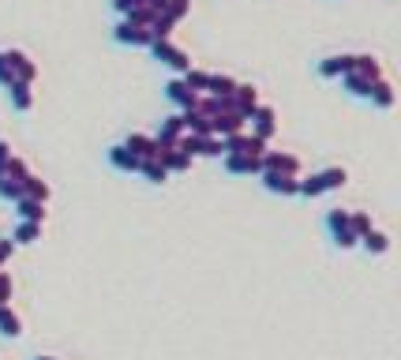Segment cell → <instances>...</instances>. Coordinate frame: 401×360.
Listing matches in <instances>:
<instances>
[{"label":"cell","instance_id":"52a82bcc","mask_svg":"<svg viewBox=\"0 0 401 360\" xmlns=\"http://www.w3.org/2000/svg\"><path fill=\"white\" fill-rule=\"evenodd\" d=\"M259 109V90L251 87V83H236L233 90V113H240L244 120H251V113Z\"/></svg>","mask_w":401,"mask_h":360},{"label":"cell","instance_id":"484cf974","mask_svg":"<svg viewBox=\"0 0 401 360\" xmlns=\"http://www.w3.org/2000/svg\"><path fill=\"white\" fill-rule=\"evenodd\" d=\"M188 11H192V0H169V4L158 11V16H165L172 26H177L180 19H188Z\"/></svg>","mask_w":401,"mask_h":360},{"label":"cell","instance_id":"ee69618b","mask_svg":"<svg viewBox=\"0 0 401 360\" xmlns=\"http://www.w3.org/2000/svg\"><path fill=\"white\" fill-rule=\"evenodd\" d=\"M34 360H57V356H34Z\"/></svg>","mask_w":401,"mask_h":360},{"label":"cell","instance_id":"8992f818","mask_svg":"<svg viewBox=\"0 0 401 360\" xmlns=\"http://www.w3.org/2000/svg\"><path fill=\"white\" fill-rule=\"evenodd\" d=\"M4 60H8V68L16 72L19 83H34V79H38V64H34L31 57H26L23 49H8V53H4Z\"/></svg>","mask_w":401,"mask_h":360},{"label":"cell","instance_id":"e575fe53","mask_svg":"<svg viewBox=\"0 0 401 360\" xmlns=\"http://www.w3.org/2000/svg\"><path fill=\"white\" fill-rule=\"evenodd\" d=\"M345 225H349V210L334 207L330 214H326V229H330V233H338V229H345Z\"/></svg>","mask_w":401,"mask_h":360},{"label":"cell","instance_id":"7bdbcfd3","mask_svg":"<svg viewBox=\"0 0 401 360\" xmlns=\"http://www.w3.org/2000/svg\"><path fill=\"white\" fill-rule=\"evenodd\" d=\"M146 4H150V8H154V11H162V8H165V4H169V0H146Z\"/></svg>","mask_w":401,"mask_h":360},{"label":"cell","instance_id":"d590c367","mask_svg":"<svg viewBox=\"0 0 401 360\" xmlns=\"http://www.w3.org/2000/svg\"><path fill=\"white\" fill-rule=\"evenodd\" d=\"M8 177H16V180H26V177H31V169H26V162H23V158H16V154H11L8 158Z\"/></svg>","mask_w":401,"mask_h":360},{"label":"cell","instance_id":"44dd1931","mask_svg":"<svg viewBox=\"0 0 401 360\" xmlns=\"http://www.w3.org/2000/svg\"><path fill=\"white\" fill-rule=\"evenodd\" d=\"M0 334L4 338H19L23 334V319L11 312V304H0Z\"/></svg>","mask_w":401,"mask_h":360},{"label":"cell","instance_id":"4316f807","mask_svg":"<svg viewBox=\"0 0 401 360\" xmlns=\"http://www.w3.org/2000/svg\"><path fill=\"white\" fill-rule=\"evenodd\" d=\"M23 195H31V199H42V203H49V184L42 180V177H34V173H31V177H26L23 180Z\"/></svg>","mask_w":401,"mask_h":360},{"label":"cell","instance_id":"f1b7e54d","mask_svg":"<svg viewBox=\"0 0 401 360\" xmlns=\"http://www.w3.org/2000/svg\"><path fill=\"white\" fill-rule=\"evenodd\" d=\"M16 244H34V240H42V225L38 222H19V229H16Z\"/></svg>","mask_w":401,"mask_h":360},{"label":"cell","instance_id":"d4e9b609","mask_svg":"<svg viewBox=\"0 0 401 360\" xmlns=\"http://www.w3.org/2000/svg\"><path fill=\"white\" fill-rule=\"evenodd\" d=\"M139 173H143V177L150 180V184H165V180H169V169H165L162 162H158V158H143Z\"/></svg>","mask_w":401,"mask_h":360},{"label":"cell","instance_id":"83f0119b","mask_svg":"<svg viewBox=\"0 0 401 360\" xmlns=\"http://www.w3.org/2000/svg\"><path fill=\"white\" fill-rule=\"evenodd\" d=\"M353 72H360V75H368V79H383V64L375 60V57H353Z\"/></svg>","mask_w":401,"mask_h":360},{"label":"cell","instance_id":"6da1fadb","mask_svg":"<svg viewBox=\"0 0 401 360\" xmlns=\"http://www.w3.org/2000/svg\"><path fill=\"white\" fill-rule=\"evenodd\" d=\"M146 49L154 53V60H162L165 68H172V72H188V68H192V57H188L180 45H172L169 38H154Z\"/></svg>","mask_w":401,"mask_h":360},{"label":"cell","instance_id":"f546056e","mask_svg":"<svg viewBox=\"0 0 401 360\" xmlns=\"http://www.w3.org/2000/svg\"><path fill=\"white\" fill-rule=\"evenodd\" d=\"M180 79L188 83L195 94H207V83H210V72H199V68H188V72H180Z\"/></svg>","mask_w":401,"mask_h":360},{"label":"cell","instance_id":"f35d334b","mask_svg":"<svg viewBox=\"0 0 401 360\" xmlns=\"http://www.w3.org/2000/svg\"><path fill=\"white\" fill-rule=\"evenodd\" d=\"M11 83H16V72H11V68H8V60H4V53H0V87H4V90H8Z\"/></svg>","mask_w":401,"mask_h":360},{"label":"cell","instance_id":"8d00e7d4","mask_svg":"<svg viewBox=\"0 0 401 360\" xmlns=\"http://www.w3.org/2000/svg\"><path fill=\"white\" fill-rule=\"evenodd\" d=\"M334 236V244H338V248H356L360 244V236L349 229V225H345V229H338V233H330Z\"/></svg>","mask_w":401,"mask_h":360},{"label":"cell","instance_id":"ffe728a7","mask_svg":"<svg viewBox=\"0 0 401 360\" xmlns=\"http://www.w3.org/2000/svg\"><path fill=\"white\" fill-rule=\"evenodd\" d=\"M124 146L131 154H139V158H154L158 154V139L154 136H143V131H131V136L124 139Z\"/></svg>","mask_w":401,"mask_h":360},{"label":"cell","instance_id":"30bf717a","mask_svg":"<svg viewBox=\"0 0 401 360\" xmlns=\"http://www.w3.org/2000/svg\"><path fill=\"white\" fill-rule=\"evenodd\" d=\"M105 158H109V165L120 169V173H139V165H143V158H139V154H131L124 143L109 146V151H105Z\"/></svg>","mask_w":401,"mask_h":360},{"label":"cell","instance_id":"7a4b0ae2","mask_svg":"<svg viewBox=\"0 0 401 360\" xmlns=\"http://www.w3.org/2000/svg\"><path fill=\"white\" fill-rule=\"evenodd\" d=\"M113 38L120 45H131V49H146L154 42V34H150V26H136V23H128V19H120L113 26Z\"/></svg>","mask_w":401,"mask_h":360},{"label":"cell","instance_id":"7c38bea8","mask_svg":"<svg viewBox=\"0 0 401 360\" xmlns=\"http://www.w3.org/2000/svg\"><path fill=\"white\" fill-rule=\"evenodd\" d=\"M341 90H345V94H353V98H368L371 102L375 79H368V75H360V72H345L341 75Z\"/></svg>","mask_w":401,"mask_h":360},{"label":"cell","instance_id":"603a6c76","mask_svg":"<svg viewBox=\"0 0 401 360\" xmlns=\"http://www.w3.org/2000/svg\"><path fill=\"white\" fill-rule=\"evenodd\" d=\"M360 244H364L371 256H383V251H390V236H386L383 229H368L364 236H360Z\"/></svg>","mask_w":401,"mask_h":360},{"label":"cell","instance_id":"5b68a950","mask_svg":"<svg viewBox=\"0 0 401 360\" xmlns=\"http://www.w3.org/2000/svg\"><path fill=\"white\" fill-rule=\"evenodd\" d=\"M274 131H278V113L270 109V105H263V102H259V109L251 113V136H259L263 143H270V139H274Z\"/></svg>","mask_w":401,"mask_h":360},{"label":"cell","instance_id":"2e32d148","mask_svg":"<svg viewBox=\"0 0 401 360\" xmlns=\"http://www.w3.org/2000/svg\"><path fill=\"white\" fill-rule=\"evenodd\" d=\"M16 214H19L23 222L45 225V203H42V199H31V195H19V199H16Z\"/></svg>","mask_w":401,"mask_h":360},{"label":"cell","instance_id":"ab89813d","mask_svg":"<svg viewBox=\"0 0 401 360\" xmlns=\"http://www.w3.org/2000/svg\"><path fill=\"white\" fill-rule=\"evenodd\" d=\"M139 4H146V0H113V8L120 11V16H128V11L139 8Z\"/></svg>","mask_w":401,"mask_h":360},{"label":"cell","instance_id":"5bb4252c","mask_svg":"<svg viewBox=\"0 0 401 360\" xmlns=\"http://www.w3.org/2000/svg\"><path fill=\"white\" fill-rule=\"evenodd\" d=\"M165 98H169L172 105H180V109H192L199 94H195L188 83H184V79H169V83H165Z\"/></svg>","mask_w":401,"mask_h":360},{"label":"cell","instance_id":"ba28073f","mask_svg":"<svg viewBox=\"0 0 401 360\" xmlns=\"http://www.w3.org/2000/svg\"><path fill=\"white\" fill-rule=\"evenodd\" d=\"M315 72L323 79H341L345 72H353V53H334V57H323L315 64Z\"/></svg>","mask_w":401,"mask_h":360},{"label":"cell","instance_id":"4dcf8cb0","mask_svg":"<svg viewBox=\"0 0 401 360\" xmlns=\"http://www.w3.org/2000/svg\"><path fill=\"white\" fill-rule=\"evenodd\" d=\"M23 195V180H16V177H0V199H4V203H16V199Z\"/></svg>","mask_w":401,"mask_h":360},{"label":"cell","instance_id":"ac0fdd59","mask_svg":"<svg viewBox=\"0 0 401 360\" xmlns=\"http://www.w3.org/2000/svg\"><path fill=\"white\" fill-rule=\"evenodd\" d=\"M315 180H319V188H323V192H338V188L349 184V169H345V165H330L323 173H315Z\"/></svg>","mask_w":401,"mask_h":360},{"label":"cell","instance_id":"8fae6325","mask_svg":"<svg viewBox=\"0 0 401 360\" xmlns=\"http://www.w3.org/2000/svg\"><path fill=\"white\" fill-rule=\"evenodd\" d=\"M158 162H162L169 173H188L192 169V162H195V158L192 154H184V151H177V146H158Z\"/></svg>","mask_w":401,"mask_h":360},{"label":"cell","instance_id":"cb8c5ba5","mask_svg":"<svg viewBox=\"0 0 401 360\" xmlns=\"http://www.w3.org/2000/svg\"><path fill=\"white\" fill-rule=\"evenodd\" d=\"M233 90H236L233 75H210V83H207V94H214V98H233Z\"/></svg>","mask_w":401,"mask_h":360},{"label":"cell","instance_id":"60d3db41","mask_svg":"<svg viewBox=\"0 0 401 360\" xmlns=\"http://www.w3.org/2000/svg\"><path fill=\"white\" fill-rule=\"evenodd\" d=\"M11 251H16V240H0V266L11 259Z\"/></svg>","mask_w":401,"mask_h":360},{"label":"cell","instance_id":"e0dca14e","mask_svg":"<svg viewBox=\"0 0 401 360\" xmlns=\"http://www.w3.org/2000/svg\"><path fill=\"white\" fill-rule=\"evenodd\" d=\"M184 136V120H180V113H172V116H165L162 120V128H158V146H177V139Z\"/></svg>","mask_w":401,"mask_h":360},{"label":"cell","instance_id":"836d02e7","mask_svg":"<svg viewBox=\"0 0 401 360\" xmlns=\"http://www.w3.org/2000/svg\"><path fill=\"white\" fill-rule=\"evenodd\" d=\"M349 229L356 236H364L368 229H375V225H371V214H364V210H349Z\"/></svg>","mask_w":401,"mask_h":360},{"label":"cell","instance_id":"1f68e13d","mask_svg":"<svg viewBox=\"0 0 401 360\" xmlns=\"http://www.w3.org/2000/svg\"><path fill=\"white\" fill-rule=\"evenodd\" d=\"M128 23H136V26H154V19H158V11L150 8V4H139V8H131L128 16H124Z\"/></svg>","mask_w":401,"mask_h":360},{"label":"cell","instance_id":"9a60e30c","mask_svg":"<svg viewBox=\"0 0 401 360\" xmlns=\"http://www.w3.org/2000/svg\"><path fill=\"white\" fill-rule=\"evenodd\" d=\"M248 128V120L240 116V113H233V109H225V113H214V136H233V131H244Z\"/></svg>","mask_w":401,"mask_h":360},{"label":"cell","instance_id":"7402d4cb","mask_svg":"<svg viewBox=\"0 0 401 360\" xmlns=\"http://www.w3.org/2000/svg\"><path fill=\"white\" fill-rule=\"evenodd\" d=\"M371 102H375L379 109H394L397 94H394V83H390V79H379V83H375V90H371Z\"/></svg>","mask_w":401,"mask_h":360},{"label":"cell","instance_id":"4fadbf2b","mask_svg":"<svg viewBox=\"0 0 401 360\" xmlns=\"http://www.w3.org/2000/svg\"><path fill=\"white\" fill-rule=\"evenodd\" d=\"M180 120H184V131H192V136H214V116H207V113L180 109Z\"/></svg>","mask_w":401,"mask_h":360},{"label":"cell","instance_id":"d6a6232c","mask_svg":"<svg viewBox=\"0 0 401 360\" xmlns=\"http://www.w3.org/2000/svg\"><path fill=\"white\" fill-rule=\"evenodd\" d=\"M199 154H207V158H221V154H225L221 136H203V139H199Z\"/></svg>","mask_w":401,"mask_h":360},{"label":"cell","instance_id":"9c48e42d","mask_svg":"<svg viewBox=\"0 0 401 360\" xmlns=\"http://www.w3.org/2000/svg\"><path fill=\"white\" fill-rule=\"evenodd\" d=\"M263 169H278V173H292V177H300V158L289 154V151H266L263 154Z\"/></svg>","mask_w":401,"mask_h":360},{"label":"cell","instance_id":"d6986e66","mask_svg":"<svg viewBox=\"0 0 401 360\" xmlns=\"http://www.w3.org/2000/svg\"><path fill=\"white\" fill-rule=\"evenodd\" d=\"M31 87H34V83H19V79L8 87L11 109H16V113H31V105H34V90H31Z\"/></svg>","mask_w":401,"mask_h":360},{"label":"cell","instance_id":"3957f363","mask_svg":"<svg viewBox=\"0 0 401 360\" xmlns=\"http://www.w3.org/2000/svg\"><path fill=\"white\" fill-rule=\"evenodd\" d=\"M263 188L274 192V195H300V177H292V173H278V169H263L259 173Z\"/></svg>","mask_w":401,"mask_h":360},{"label":"cell","instance_id":"277c9868","mask_svg":"<svg viewBox=\"0 0 401 360\" xmlns=\"http://www.w3.org/2000/svg\"><path fill=\"white\" fill-rule=\"evenodd\" d=\"M221 165H225V173H233V177H259L263 158H256V154H221Z\"/></svg>","mask_w":401,"mask_h":360},{"label":"cell","instance_id":"74e56055","mask_svg":"<svg viewBox=\"0 0 401 360\" xmlns=\"http://www.w3.org/2000/svg\"><path fill=\"white\" fill-rule=\"evenodd\" d=\"M11 289H16L11 285V274L0 271V304H11Z\"/></svg>","mask_w":401,"mask_h":360},{"label":"cell","instance_id":"b9f144b4","mask_svg":"<svg viewBox=\"0 0 401 360\" xmlns=\"http://www.w3.org/2000/svg\"><path fill=\"white\" fill-rule=\"evenodd\" d=\"M8 158H11V146H8V139H0V177H4V169H8Z\"/></svg>","mask_w":401,"mask_h":360}]
</instances>
